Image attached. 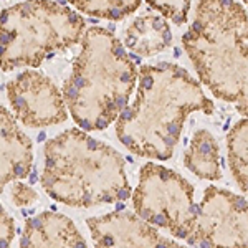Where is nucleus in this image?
<instances>
[{"label": "nucleus", "mask_w": 248, "mask_h": 248, "mask_svg": "<svg viewBox=\"0 0 248 248\" xmlns=\"http://www.w3.org/2000/svg\"><path fill=\"white\" fill-rule=\"evenodd\" d=\"M75 9L86 15L106 20H123L134 14L141 0H68Z\"/></svg>", "instance_id": "2eb2a0df"}, {"label": "nucleus", "mask_w": 248, "mask_h": 248, "mask_svg": "<svg viewBox=\"0 0 248 248\" xmlns=\"http://www.w3.org/2000/svg\"><path fill=\"white\" fill-rule=\"evenodd\" d=\"M88 229L96 247H177L175 240L164 237L153 223L129 212L88 218Z\"/></svg>", "instance_id": "1a4fd4ad"}, {"label": "nucleus", "mask_w": 248, "mask_h": 248, "mask_svg": "<svg viewBox=\"0 0 248 248\" xmlns=\"http://www.w3.org/2000/svg\"><path fill=\"white\" fill-rule=\"evenodd\" d=\"M86 23L51 0H25L2 12V71L38 66L50 55L81 42Z\"/></svg>", "instance_id": "39448f33"}, {"label": "nucleus", "mask_w": 248, "mask_h": 248, "mask_svg": "<svg viewBox=\"0 0 248 248\" xmlns=\"http://www.w3.org/2000/svg\"><path fill=\"white\" fill-rule=\"evenodd\" d=\"M23 247H85L86 242L77 225L66 215L57 212L43 214L27 220L22 235Z\"/></svg>", "instance_id": "9b49d317"}, {"label": "nucleus", "mask_w": 248, "mask_h": 248, "mask_svg": "<svg viewBox=\"0 0 248 248\" xmlns=\"http://www.w3.org/2000/svg\"><path fill=\"white\" fill-rule=\"evenodd\" d=\"M172 42L166 17L144 14L124 29V45L138 57H154L167 50Z\"/></svg>", "instance_id": "f8f14e48"}, {"label": "nucleus", "mask_w": 248, "mask_h": 248, "mask_svg": "<svg viewBox=\"0 0 248 248\" xmlns=\"http://www.w3.org/2000/svg\"><path fill=\"white\" fill-rule=\"evenodd\" d=\"M42 186L53 201L93 207L126 201L131 186L126 162L113 147L79 129H66L45 144Z\"/></svg>", "instance_id": "20e7f679"}, {"label": "nucleus", "mask_w": 248, "mask_h": 248, "mask_svg": "<svg viewBox=\"0 0 248 248\" xmlns=\"http://www.w3.org/2000/svg\"><path fill=\"white\" fill-rule=\"evenodd\" d=\"M7 96L17 119L27 127L65 123L68 106L50 78L29 70L7 83Z\"/></svg>", "instance_id": "6e6552de"}, {"label": "nucleus", "mask_w": 248, "mask_h": 248, "mask_svg": "<svg viewBox=\"0 0 248 248\" xmlns=\"http://www.w3.org/2000/svg\"><path fill=\"white\" fill-rule=\"evenodd\" d=\"M243 2H245V5L248 7V0H243Z\"/></svg>", "instance_id": "6ab92c4d"}, {"label": "nucleus", "mask_w": 248, "mask_h": 248, "mask_svg": "<svg viewBox=\"0 0 248 248\" xmlns=\"http://www.w3.org/2000/svg\"><path fill=\"white\" fill-rule=\"evenodd\" d=\"M133 203L136 214L154 227L182 240L190 237L197 217L194 187L177 172L153 162L142 166Z\"/></svg>", "instance_id": "423d86ee"}, {"label": "nucleus", "mask_w": 248, "mask_h": 248, "mask_svg": "<svg viewBox=\"0 0 248 248\" xmlns=\"http://www.w3.org/2000/svg\"><path fill=\"white\" fill-rule=\"evenodd\" d=\"M10 197L12 202L17 207H29L31 203L37 202L38 194L30 186H25L22 182H15L10 189Z\"/></svg>", "instance_id": "f3484780"}, {"label": "nucleus", "mask_w": 248, "mask_h": 248, "mask_svg": "<svg viewBox=\"0 0 248 248\" xmlns=\"http://www.w3.org/2000/svg\"><path fill=\"white\" fill-rule=\"evenodd\" d=\"M2 223H0V242H2V247H9L12 242H14L15 237V225H14V220L7 210L2 207Z\"/></svg>", "instance_id": "a211bd4d"}, {"label": "nucleus", "mask_w": 248, "mask_h": 248, "mask_svg": "<svg viewBox=\"0 0 248 248\" xmlns=\"http://www.w3.org/2000/svg\"><path fill=\"white\" fill-rule=\"evenodd\" d=\"M186 242L194 247H248V202L210 186L197 205L194 229Z\"/></svg>", "instance_id": "0eeeda50"}, {"label": "nucleus", "mask_w": 248, "mask_h": 248, "mask_svg": "<svg viewBox=\"0 0 248 248\" xmlns=\"http://www.w3.org/2000/svg\"><path fill=\"white\" fill-rule=\"evenodd\" d=\"M184 162L187 169L201 179L218 181L222 177L218 144L214 136L205 129H201L194 134Z\"/></svg>", "instance_id": "ddd939ff"}, {"label": "nucleus", "mask_w": 248, "mask_h": 248, "mask_svg": "<svg viewBox=\"0 0 248 248\" xmlns=\"http://www.w3.org/2000/svg\"><path fill=\"white\" fill-rule=\"evenodd\" d=\"M149 7L157 10L162 17L169 18L175 25L187 22L190 10V0H146Z\"/></svg>", "instance_id": "dca6fc26"}, {"label": "nucleus", "mask_w": 248, "mask_h": 248, "mask_svg": "<svg viewBox=\"0 0 248 248\" xmlns=\"http://www.w3.org/2000/svg\"><path fill=\"white\" fill-rule=\"evenodd\" d=\"M229 164L238 187L248 194V119L235 124L227 136Z\"/></svg>", "instance_id": "4468645a"}, {"label": "nucleus", "mask_w": 248, "mask_h": 248, "mask_svg": "<svg viewBox=\"0 0 248 248\" xmlns=\"http://www.w3.org/2000/svg\"><path fill=\"white\" fill-rule=\"evenodd\" d=\"M136 90L133 105L116 121V134L141 157L170 159L187 116L194 111L214 113V103L202 86L172 63L141 66Z\"/></svg>", "instance_id": "f257e3e1"}, {"label": "nucleus", "mask_w": 248, "mask_h": 248, "mask_svg": "<svg viewBox=\"0 0 248 248\" xmlns=\"http://www.w3.org/2000/svg\"><path fill=\"white\" fill-rule=\"evenodd\" d=\"M138 77L133 60L109 30L88 29L63 88L75 123L85 131L106 129L127 108Z\"/></svg>", "instance_id": "7ed1b4c3"}, {"label": "nucleus", "mask_w": 248, "mask_h": 248, "mask_svg": "<svg viewBox=\"0 0 248 248\" xmlns=\"http://www.w3.org/2000/svg\"><path fill=\"white\" fill-rule=\"evenodd\" d=\"M0 179H2V189L7 184L25 179L31 170L33 162V151H31V141L20 131V127L15 123L5 108H2L0 116Z\"/></svg>", "instance_id": "9d476101"}, {"label": "nucleus", "mask_w": 248, "mask_h": 248, "mask_svg": "<svg viewBox=\"0 0 248 248\" xmlns=\"http://www.w3.org/2000/svg\"><path fill=\"white\" fill-rule=\"evenodd\" d=\"M202 83L248 118V15L235 0H199L182 38Z\"/></svg>", "instance_id": "f03ea898"}]
</instances>
